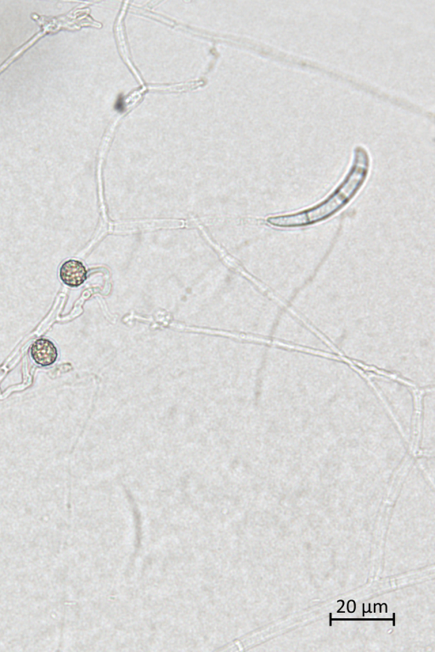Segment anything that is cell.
I'll use <instances>...</instances> for the list:
<instances>
[{"instance_id": "obj_1", "label": "cell", "mask_w": 435, "mask_h": 652, "mask_svg": "<svg viewBox=\"0 0 435 652\" xmlns=\"http://www.w3.org/2000/svg\"><path fill=\"white\" fill-rule=\"evenodd\" d=\"M372 166V158L363 146L354 148L350 166L346 175L326 199L307 209L294 214L274 216L267 218L268 225L275 228H300L327 221L346 207L368 181Z\"/></svg>"}, {"instance_id": "obj_2", "label": "cell", "mask_w": 435, "mask_h": 652, "mask_svg": "<svg viewBox=\"0 0 435 652\" xmlns=\"http://www.w3.org/2000/svg\"><path fill=\"white\" fill-rule=\"evenodd\" d=\"M59 276L64 285L73 288L78 287L87 280V269L82 261L70 259L62 264Z\"/></svg>"}, {"instance_id": "obj_3", "label": "cell", "mask_w": 435, "mask_h": 652, "mask_svg": "<svg viewBox=\"0 0 435 652\" xmlns=\"http://www.w3.org/2000/svg\"><path fill=\"white\" fill-rule=\"evenodd\" d=\"M30 356L37 365L43 367L51 366L58 360V348L51 340L37 339L30 348Z\"/></svg>"}, {"instance_id": "obj_4", "label": "cell", "mask_w": 435, "mask_h": 652, "mask_svg": "<svg viewBox=\"0 0 435 652\" xmlns=\"http://www.w3.org/2000/svg\"><path fill=\"white\" fill-rule=\"evenodd\" d=\"M385 371H386V370H385ZM368 374H369V378L368 379V380H366V381L368 382V384H372V382H373V378H374V374H373V373H370V372H368ZM379 377H380V375H379ZM382 377V378H388V379H389V380L395 381H397L399 380V377H398V375H395V374L391 373V372H388V371H386V375H384V377Z\"/></svg>"}, {"instance_id": "obj_5", "label": "cell", "mask_w": 435, "mask_h": 652, "mask_svg": "<svg viewBox=\"0 0 435 652\" xmlns=\"http://www.w3.org/2000/svg\"><path fill=\"white\" fill-rule=\"evenodd\" d=\"M373 374H374V373H373ZM380 377H379V375H377L375 374V378H380ZM398 382H400V384H402L406 386L407 388H411V386H414V384H412V382H411V381H409L404 380V379H403V378H402V377H400V381H399ZM370 386H372V388H373V386H375V384H374V382L373 381V384H370Z\"/></svg>"}]
</instances>
